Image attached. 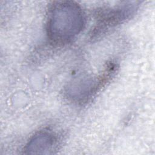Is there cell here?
I'll return each mask as SVG.
<instances>
[{"label":"cell","instance_id":"1","mask_svg":"<svg viewBox=\"0 0 155 155\" xmlns=\"http://www.w3.org/2000/svg\"><path fill=\"white\" fill-rule=\"evenodd\" d=\"M85 18L82 8L73 1H58L50 7L46 31L50 41L56 45L71 42L83 30Z\"/></svg>","mask_w":155,"mask_h":155},{"label":"cell","instance_id":"2","mask_svg":"<svg viewBox=\"0 0 155 155\" xmlns=\"http://www.w3.org/2000/svg\"><path fill=\"white\" fill-rule=\"evenodd\" d=\"M137 5L136 2H125L117 6L103 9L97 16V23L93 31L94 36L101 35L130 18L137 10Z\"/></svg>","mask_w":155,"mask_h":155},{"label":"cell","instance_id":"3","mask_svg":"<svg viewBox=\"0 0 155 155\" xmlns=\"http://www.w3.org/2000/svg\"><path fill=\"white\" fill-rule=\"evenodd\" d=\"M60 139L52 130L44 129L35 133L24 148L25 154H50L59 149Z\"/></svg>","mask_w":155,"mask_h":155}]
</instances>
